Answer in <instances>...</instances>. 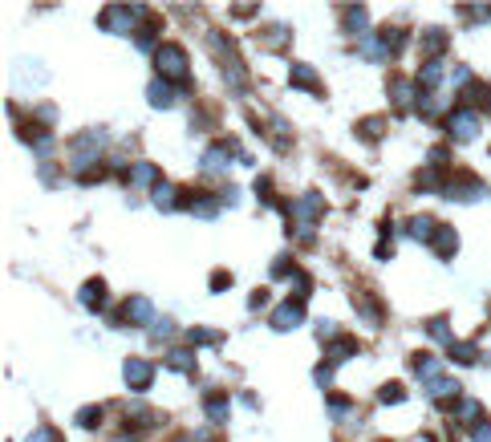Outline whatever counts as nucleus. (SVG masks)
<instances>
[{
	"instance_id": "obj_30",
	"label": "nucleus",
	"mask_w": 491,
	"mask_h": 442,
	"mask_svg": "<svg viewBox=\"0 0 491 442\" xmlns=\"http://www.w3.org/2000/svg\"><path fill=\"white\" fill-rule=\"evenodd\" d=\"M191 341H195V345H216V341H220V333H207V329H191Z\"/></svg>"
},
{
	"instance_id": "obj_2",
	"label": "nucleus",
	"mask_w": 491,
	"mask_h": 442,
	"mask_svg": "<svg viewBox=\"0 0 491 442\" xmlns=\"http://www.w3.org/2000/svg\"><path fill=\"white\" fill-rule=\"evenodd\" d=\"M69 150H73V163H78V167H86V163H98V154L106 150V134H102V130L78 134Z\"/></svg>"
},
{
	"instance_id": "obj_35",
	"label": "nucleus",
	"mask_w": 491,
	"mask_h": 442,
	"mask_svg": "<svg viewBox=\"0 0 491 442\" xmlns=\"http://www.w3.org/2000/svg\"><path fill=\"white\" fill-rule=\"evenodd\" d=\"M212 284H216V288H227V284H231V276H227V272H216V280H212Z\"/></svg>"
},
{
	"instance_id": "obj_32",
	"label": "nucleus",
	"mask_w": 491,
	"mask_h": 442,
	"mask_svg": "<svg viewBox=\"0 0 491 442\" xmlns=\"http://www.w3.org/2000/svg\"><path fill=\"white\" fill-rule=\"evenodd\" d=\"M134 41H138V49H155V29H138ZM155 53H159V49H155Z\"/></svg>"
},
{
	"instance_id": "obj_6",
	"label": "nucleus",
	"mask_w": 491,
	"mask_h": 442,
	"mask_svg": "<svg viewBox=\"0 0 491 442\" xmlns=\"http://www.w3.org/2000/svg\"><path fill=\"white\" fill-rule=\"evenodd\" d=\"M150 316H155L150 301H146V296H130V301L122 305V312H118V325H146Z\"/></svg>"
},
{
	"instance_id": "obj_22",
	"label": "nucleus",
	"mask_w": 491,
	"mask_h": 442,
	"mask_svg": "<svg viewBox=\"0 0 491 442\" xmlns=\"http://www.w3.org/2000/svg\"><path fill=\"white\" fill-rule=\"evenodd\" d=\"M191 211H195V216H203V220H212V216L220 211V203H216L212 195H195V199H191Z\"/></svg>"
},
{
	"instance_id": "obj_5",
	"label": "nucleus",
	"mask_w": 491,
	"mask_h": 442,
	"mask_svg": "<svg viewBox=\"0 0 491 442\" xmlns=\"http://www.w3.org/2000/svg\"><path fill=\"white\" fill-rule=\"evenodd\" d=\"M122 373H126V386H130L134 394H142V390H146V386L155 382V365H150L146 357H126Z\"/></svg>"
},
{
	"instance_id": "obj_18",
	"label": "nucleus",
	"mask_w": 491,
	"mask_h": 442,
	"mask_svg": "<svg viewBox=\"0 0 491 442\" xmlns=\"http://www.w3.org/2000/svg\"><path fill=\"white\" fill-rule=\"evenodd\" d=\"M390 93H394V106H398L402 114H406V110H414V86H410V82H394Z\"/></svg>"
},
{
	"instance_id": "obj_16",
	"label": "nucleus",
	"mask_w": 491,
	"mask_h": 442,
	"mask_svg": "<svg viewBox=\"0 0 491 442\" xmlns=\"http://www.w3.org/2000/svg\"><path fill=\"white\" fill-rule=\"evenodd\" d=\"M167 365L179 369V373H195V353H191V349H171V353H167Z\"/></svg>"
},
{
	"instance_id": "obj_28",
	"label": "nucleus",
	"mask_w": 491,
	"mask_h": 442,
	"mask_svg": "<svg viewBox=\"0 0 491 442\" xmlns=\"http://www.w3.org/2000/svg\"><path fill=\"white\" fill-rule=\"evenodd\" d=\"M471 439H475V442H491V422H488V418H479V422L471 426Z\"/></svg>"
},
{
	"instance_id": "obj_25",
	"label": "nucleus",
	"mask_w": 491,
	"mask_h": 442,
	"mask_svg": "<svg viewBox=\"0 0 491 442\" xmlns=\"http://www.w3.org/2000/svg\"><path fill=\"white\" fill-rule=\"evenodd\" d=\"M422 45H426V53H443V49H446V33H443V29H431V33L422 37Z\"/></svg>"
},
{
	"instance_id": "obj_15",
	"label": "nucleus",
	"mask_w": 491,
	"mask_h": 442,
	"mask_svg": "<svg viewBox=\"0 0 491 442\" xmlns=\"http://www.w3.org/2000/svg\"><path fill=\"white\" fill-rule=\"evenodd\" d=\"M175 203H179V191L171 183H159V187H155V207H159V211H175Z\"/></svg>"
},
{
	"instance_id": "obj_13",
	"label": "nucleus",
	"mask_w": 491,
	"mask_h": 442,
	"mask_svg": "<svg viewBox=\"0 0 491 442\" xmlns=\"http://www.w3.org/2000/svg\"><path fill=\"white\" fill-rule=\"evenodd\" d=\"M130 183H134V187H159L163 178H159V171H155L150 163H134V167H130Z\"/></svg>"
},
{
	"instance_id": "obj_8",
	"label": "nucleus",
	"mask_w": 491,
	"mask_h": 442,
	"mask_svg": "<svg viewBox=\"0 0 491 442\" xmlns=\"http://www.w3.org/2000/svg\"><path fill=\"white\" fill-rule=\"evenodd\" d=\"M146 97H150L155 110H167V106H175V102H179V89L171 86V82H163V78H155L150 89H146Z\"/></svg>"
},
{
	"instance_id": "obj_14",
	"label": "nucleus",
	"mask_w": 491,
	"mask_h": 442,
	"mask_svg": "<svg viewBox=\"0 0 491 442\" xmlns=\"http://www.w3.org/2000/svg\"><path fill=\"white\" fill-rule=\"evenodd\" d=\"M203 410H207V418L220 426V422H227V410H231V406H227L223 394H207V398H203Z\"/></svg>"
},
{
	"instance_id": "obj_3",
	"label": "nucleus",
	"mask_w": 491,
	"mask_h": 442,
	"mask_svg": "<svg viewBox=\"0 0 491 442\" xmlns=\"http://www.w3.org/2000/svg\"><path fill=\"white\" fill-rule=\"evenodd\" d=\"M446 130H450V138H455V142H471V138L479 134V114L459 106V110L446 118Z\"/></svg>"
},
{
	"instance_id": "obj_19",
	"label": "nucleus",
	"mask_w": 491,
	"mask_h": 442,
	"mask_svg": "<svg viewBox=\"0 0 491 442\" xmlns=\"http://www.w3.org/2000/svg\"><path fill=\"white\" fill-rule=\"evenodd\" d=\"M357 349H361V345H357L354 337H337V341L329 345V361L337 365V361H345V357H350V353H357Z\"/></svg>"
},
{
	"instance_id": "obj_26",
	"label": "nucleus",
	"mask_w": 491,
	"mask_h": 442,
	"mask_svg": "<svg viewBox=\"0 0 491 442\" xmlns=\"http://www.w3.org/2000/svg\"><path fill=\"white\" fill-rule=\"evenodd\" d=\"M361 25H365V8H345V29L361 33Z\"/></svg>"
},
{
	"instance_id": "obj_12",
	"label": "nucleus",
	"mask_w": 491,
	"mask_h": 442,
	"mask_svg": "<svg viewBox=\"0 0 491 442\" xmlns=\"http://www.w3.org/2000/svg\"><path fill=\"white\" fill-rule=\"evenodd\" d=\"M272 325H276V329H297V325H301V305H293V301L280 305V309L272 312Z\"/></svg>"
},
{
	"instance_id": "obj_9",
	"label": "nucleus",
	"mask_w": 491,
	"mask_h": 442,
	"mask_svg": "<svg viewBox=\"0 0 491 442\" xmlns=\"http://www.w3.org/2000/svg\"><path fill=\"white\" fill-rule=\"evenodd\" d=\"M431 248H435V256H439V260H450V256H455V248H459V235H455V227H450V223H439V231H435Z\"/></svg>"
},
{
	"instance_id": "obj_27",
	"label": "nucleus",
	"mask_w": 491,
	"mask_h": 442,
	"mask_svg": "<svg viewBox=\"0 0 491 442\" xmlns=\"http://www.w3.org/2000/svg\"><path fill=\"white\" fill-rule=\"evenodd\" d=\"M98 418H102V406H89V410H82V414H78V422H82L86 430H93V426H98Z\"/></svg>"
},
{
	"instance_id": "obj_31",
	"label": "nucleus",
	"mask_w": 491,
	"mask_h": 442,
	"mask_svg": "<svg viewBox=\"0 0 491 442\" xmlns=\"http://www.w3.org/2000/svg\"><path fill=\"white\" fill-rule=\"evenodd\" d=\"M378 398L386 402V406H394V402L402 398V386H398V382H390V386H382V394H378Z\"/></svg>"
},
{
	"instance_id": "obj_34",
	"label": "nucleus",
	"mask_w": 491,
	"mask_h": 442,
	"mask_svg": "<svg viewBox=\"0 0 491 442\" xmlns=\"http://www.w3.org/2000/svg\"><path fill=\"white\" fill-rule=\"evenodd\" d=\"M29 442H57V434L53 430H33V439Z\"/></svg>"
},
{
	"instance_id": "obj_33",
	"label": "nucleus",
	"mask_w": 491,
	"mask_h": 442,
	"mask_svg": "<svg viewBox=\"0 0 491 442\" xmlns=\"http://www.w3.org/2000/svg\"><path fill=\"white\" fill-rule=\"evenodd\" d=\"M329 414H333V418L350 414V402H345V398H329Z\"/></svg>"
},
{
	"instance_id": "obj_11",
	"label": "nucleus",
	"mask_w": 491,
	"mask_h": 442,
	"mask_svg": "<svg viewBox=\"0 0 491 442\" xmlns=\"http://www.w3.org/2000/svg\"><path fill=\"white\" fill-rule=\"evenodd\" d=\"M439 78H443V61H439V57H426L422 69H418V86L431 93V86H439Z\"/></svg>"
},
{
	"instance_id": "obj_29",
	"label": "nucleus",
	"mask_w": 491,
	"mask_h": 442,
	"mask_svg": "<svg viewBox=\"0 0 491 442\" xmlns=\"http://www.w3.org/2000/svg\"><path fill=\"white\" fill-rule=\"evenodd\" d=\"M171 329H175V321H167V316H163V321H155L150 337H155V341H163V337H171Z\"/></svg>"
},
{
	"instance_id": "obj_4",
	"label": "nucleus",
	"mask_w": 491,
	"mask_h": 442,
	"mask_svg": "<svg viewBox=\"0 0 491 442\" xmlns=\"http://www.w3.org/2000/svg\"><path fill=\"white\" fill-rule=\"evenodd\" d=\"M138 12L142 8H118V4H110V8H102V29H114V33H138L134 29V21H138Z\"/></svg>"
},
{
	"instance_id": "obj_23",
	"label": "nucleus",
	"mask_w": 491,
	"mask_h": 442,
	"mask_svg": "<svg viewBox=\"0 0 491 442\" xmlns=\"http://www.w3.org/2000/svg\"><path fill=\"white\" fill-rule=\"evenodd\" d=\"M426 333H431V341H439V345H446V349L455 345V341H450V329H446L443 316H439V321H431V325H426Z\"/></svg>"
},
{
	"instance_id": "obj_10",
	"label": "nucleus",
	"mask_w": 491,
	"mask_h": 442,
	"mask_svg": "<svg viewBox=\"0 0 491 442\" xmlns=\"http://www.w3.org/2000/svg\"><path fill=\"white\" fill-rule=\"evenodd\" d=\"M426 390H431V398L443 402V406H450V402L459 398V382L455 377H435V382H426Z\"/></svg>"
},
{
	"instance_id": "obj_7",
	"label": "nucleus",
	"mask_w": 491,
	"mask_h": 442,
	"mask_svg": "<svg viewBox=\"0 0 491 442\" xmlns=\"http://www.w3.org/2000/svg\"><path fill=\"white\" fill-rule=\"evenodd\" d=\"M443 195H446V199H459V203H463V199H475V195H479V178L455 175V178L443 187Z\"/></svg>"
},
{
	"instance_id": "obj_1",
	"label": "nucleus",
	"mask_w": 491,
	"mask_h": 442,
	"mask_svg": "<svg viewBox=\"0 0 491 442\" xmlns=\"http://www.w3.org/2000/svg\"><path fill=\"white\" fill-rule=\"evenodd\" d=\"M155 69H159V78L163 82H187V53L179 49V45H163L159 53H155Z\"/></svg>"
},
{
	"instance_id": "obj_17",
	"label": "nucleus",
	"mask_w": 491,
	"mask_h": 442,
	"mask_svg": "<svg viewBox=\"0 0 491 442\" xmlns=\"http://www.w3.org/2000/svg\"><path fill=\"white\" fill-rule=\"evenodd\" d=\"M435 231H439V223L431 220V216H414L410 220V235L414 240H435Z\"/></svg>"
},
{
	"instance_id": "obj_21",
	"label": "nucleus",
	"mask_w": 491,
	"mask_h": 442,
	"mask_svg": "<svg viewBox=\"0 0 491 442\" xmlns=\"http://www.w3.org/2000/svg\"><path fill=\"white\" fill-rule=\"evenodd\" d=\"M293 86H309L312 93H321V82H317L312 65H293Z\"/></svg>"
},
{
	"instance_id": "obj_24",
	"label": "nucleus",
	"mask_w": 491,
	"mask_h": 442,
	"mask_svg": "<svg viewBox=\"0 0 491 442\" xmlns=\"http://www.w3.org/2000/svg\"><path fill=\"white\" fill-rule=\"evenodd\" d=\"M450 357H455L459 365H471L479 353H475V345H471V341H467V345H463V341H455V345H450Z\"/></svg>"
},
{
	"instance_id": "obj_20",
	"label": "nucleus",
	"mask_w": 491,
	"mask_h": 442,
	"mask_svg": "<svg viewBox=\"0 0 491 442\" xmlns=\"http://www.w3.org/2000/svg\"><path fill=\"white\" fill-rule=\"evenodd\" d=\"M102 288H106L102 280H86L82 284V305L86 309H102Z\"/></svg>"
}]
</instances>
